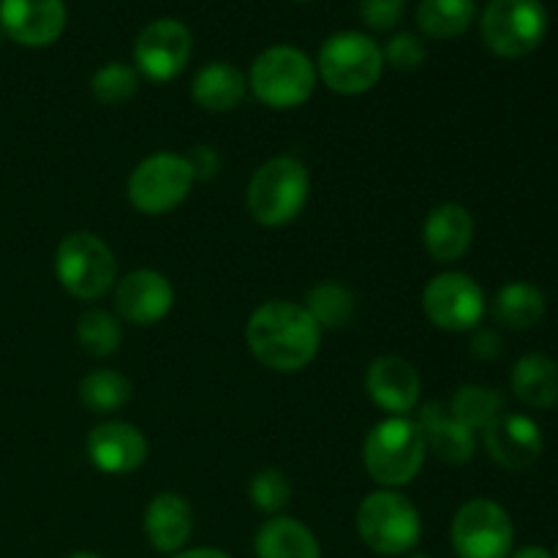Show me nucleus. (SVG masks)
<instances>
[{
  "label": "nucleus",
  "instance_id": "nucleus-1",
  "mask_svg": "<svg viewBox=\"0 0 558 558\" xmlns=\"http://www.w3.org/2000/svg\"><path fill=\"white\" fill-rule=\"evenodd\" d=\"M245 343L265 368L294 374L314 363L322 330L305 305L292 300H267L248 316Z\"/></svg>",
  "mask_w": 558,
  "mask_h": 558
},
{
  "label": "nucleus",
  "instance_id": "nucleus-2",
  "mask_svg": "<svg viewBox=\"0 0 558 558\" xmlns=\"http://www.w3.org/2000/svg\"><path fill=\"white\" fill-rule=\"evenodd\" d=\"M428 458V445L417 420L387 417L371 428L363 441V463L368 477L381 488H401L417 480Z\"/></svg>",
  "mask_w": 558,
  "mask_h": 558
},
{
  "label": "nucleus",
  "instance_id": "nucleus-3",
  "mask_svg": "<svg viewBox=\"0 0 558 558\" xmlns=\"http://www.w3.org/2000/svg\"><path fill=\"white\" fill-rule=\"evenodd\" d=\"M308 194V167L294 156H276L251 174L245 207L262 227H287L305 210Z\"/></svg>",
  "mask_w": 558,
  "mask_h": 558
},
{
  "label": "nucleus",
  "instance_id": "nucleus-4",
  "mask_svg": "<svg viewBox=\"0 0 558 558\" xmlns=\"http://www.w3.org/2000/svg\"><path fill=\"white\" fill-rule=\"evenodd\" d=\"M316 63L298 47L276 44L251 63L248 87L270 109L303 107L316 90Z\"/></svg>",
  "mask_w": 558,
  "mask_h": 558
},
{
  "label": "nucleus",
  "instance_id": "nucleus-5",
  "mask_svg": "<svg viewBox=\"0 0 558 558\" xmlns=\"http://www.w3.org/2000/svg\"><path fill=\"white\" fill-rule=\"evenodd\" d=\"M357 534L374 554L407 556L423 537V521L412 501L390 488L374 490L357 507Z\"/></svg>",
  "mask_w": 558,
  "mask_h": 558
},
{
  "label": "nucleus",
  "instance_id": "nucleus-6",
  "mask_svg": "<svg viewBox=\"0 0 558 558\" xmlns=\"http://www.w3.org/2000/svg\"><path fill=\"white\" fill-rule=\"evenodd\" d=\"M385 71V52L371 36L343 31L327 38L316 58V74L332 93L360 96L368 93Z\"/></svg>",
  "mask_w": 558,
  "mask_h": 558
},
{
  "label": "nucleus",
  "instance_id": "nucleus-7",
  "mask_svg": "<svg viewBox=\"0 0 558 558\" xmlns=\"http://www.w3.org/2000/svg\"><path fill=\"white\" fill-rule=\"evenodd\" d=\"M54 276L71 298L93 303L118 281V259L98 234L71 232L54 251Z\"/></svg>",
  "mask_w": 558,
  "mask_h": 558
},
{
  "label": "nucleus",
  "instance_id": "nucleus-8",
  "mask_svg": "<svg viewBox=\"0 0 558 558\" xmlns=\"http://www.w3.org/2000/svg\"><path fill=\"white\" fill-rule=\"evenodd\" d=\"M480 27L490 52L518 60L543 44L548 33V11L539 0H490Z\"/></svg>",
  "mask_w": 558,
  "mask_h": 558
},
{
  "label": "nucleus",
  "instance_id": "nucleus-9",
  "mask_svg": "<svg viewBox=\"0 0 558 558\" xmlns=\"http://www.w3.org/2000/svg\"><path fill=\"white\" fill-rule=\"evenodd\" d=\"M194 183L189 158L178 153H153L131 172L129 202L145 216H163L189 199Z\"/></svg>",
  "mask_w": 558,
  "mask_h": 558
},
{
  "label": "nucleus",
  "instance_id": "nucleus-10",
  "mask_svg": "<svg viewBox=\"0 0 558 558\" xmlns=\"http://www.w3.org/2000/svg\"><path fill=\"white\" fill-rule=\"evenodd\" d=\"M450 539L458 558H510L515 529L505 507L490 499H472L452 518Z\"/></svg>",
  "mask_w": 558,
  "mask_h": 558
},
{
  "label": "nucleus",
  "instance_id": "nucleus-11",
  "mask_svg": "<svg viewBox=\"0 0 558 558\" xmlns=\"http://www.w3.org/2000/svg\"><path fill=\"white\" fill-rule=\"evenodd\" d=\"M423 311L445 332L477 330L485 316V294L466 272H441L423 289Z\"/></svg>",
  "mask_w": 558,
  "mask_h": 558
},
{
  "label": "nucleus",
  "instance_id": "nucleus-12",
  "mask_svg": "<svg viewBox=\"0 0 558 558\" xmlns=\"http://www.w3.org/2000/svg\"><path fill=\"white\" fill-rule=\"evenodd\" d=\"M191 52H194V36L189 27L172 16H161L142 27L136 36V71L150 82H169L183 74Z\"/></svg>",
  "mask_w": 558,
  "mask_h": 558
},
{
  "label": "nucleus",
  "instance_id": "nucleus-13",
  "mask_svg": "<svg viewBox=\"0 0 558 558\" xmlns=\"http://www.w3.org/2000/svg\"><path fill=\"white\" fill-rule=\"evenodd\" d=\"M63 0H0V33L20 47H49L63 36Z\"/></svg>",
  "mask_w": 558,
  "mask_h": 558
},
{
  "label": "nucleus",
  "instance_id": "nucleus-14",
  "mask_svg": "<svg viewBox=\"0 0 558 558\" xmlns=\"http://www.w3.org/2000/svg\"><path fill=\"white\" fill-rule=\"evenodd\" d=\"M87 458L104 474H134L147 461V439L136 425L104 420L87 434Z\"/></svg>",
  "mask_w": 558,
  "mask_h": 558
},
{
  "label": "nucleus",
  "instance_id": "nucleus-15",
  "mask_svg": "<svg viewBox=\"0 0 558 558\" xmlns=\"http://www.w3.org/2000/svg\"><path fill=\"white\" fill-rule=\"evenodd\" d=\"M174 308V287L163 272L134 270L114 289V311L131 325H158Z\"/></svg>",
  "mask_w": 558,
  "mask_h": 558
},
{
  "label": "nucleus",
  "instance_id": "nucleus-16",
  "mask_svg": "<svg viewBox=\"0 0 558 558\" xmlns=\"http://www.w3.org/2000/svg\"><path fill=\"white\" fill-rule=\"evenodd\" d=\"M365 392L387 414L407 417L409 412L417 409L423 381L409 360L398 357V354H385V357H376L365 371Z\"/></svg>",
  "mask_w": 558,
  "mask_h": 558
},
{
  "label": "nucleus",
  "instance_id": "nucleus-17",
  "mask_svg": "<svg viewBox=\"0 0 558 558\" xmlns=\"http://www.w3.org/2000/svg\"><path fill=\"white\" fill-rule=\"evenodd\" d=\"M485 447H488V456L499 466L510 469V472H521V469L534 466L539 461L545 450V439L543 430L532 417L505 412L485 428Z\"/></svg>",
  "mask_w": 558,
  "mask_h": 558
},
{
  "label": "nucleus",
  "instance_id": "nucleus-18",
  "mask_svg": "<svg viewBox=\"0 0 558 558\" xmlns=\"http://www.w3.org/2000/svg\"><path fill=\"white\" fill-rule=\"evenodd\" d=\"M194 532V510L185 496L163 490L145 507V537L158 554H180Z\"/></svg>",
  "mask_w": 558,
  "mask_h": 558
},
{
  "label": "nucleus",
  "instance_id": "nucleus-19",
  "mask_svg": "<svg viewBox=\"0 0 558 558\" xmlns=\"http://www.w3.org/2000/svg\"><path fill=\"white\" fill-rule=\"evenodd\" d=\"M474 240V218L463 205L447 202V205L434 207L423 223V245L430 259L458 262Z\"/></svg>",
  "mask_w": 558,
  "mask_h": 558
},
{
  "label": "nucleus",
  "instance_id": "nucleus-20",
  "mask_svg": "<svg viewBox=\"0 0 558 558\" xmlns=\"http://www.w3.org/2000/svg\"><path fill=\"white\" fill-rule=\"evenodd\" d=\"M417 425L420 430H423L428 450L434 452L439 461L461 466V463H469L474 458V450H477L474 430L466 428L463 423H458L445 403H425V407L420 409Z\"/></svg>",
  "mask_w": 558,
  "mask_h": 558
},
{
  "label": "nucleus",
  "instance_id": "nucleus-21",
  "mask_svg": "<svg viewBox=\"0 0 558 558\" xmlns=\"http://www.w3.org/2000/svg\"><path fill=\"white\" fill-rule=\"evenodd\" d=\"M245 90H248V80L243 71L232 63H207L196 71L194 82H191V96L199 104L205 112H232L243 104Z\"/></svg>",
  "mask_w": 558,
  "mask_h": 558
},
{
  "label": "nucleus",
  "instance_id": "nucleus-22",
  "mask_svg": "<svg viewBox=\"0 0 558 558\" xmlns=\"http://www.w3.org/2000/svg\"><path fill=\"white\" fill-rule=\"evenodd\" d=\"M256 558H322L319 539L305 523L287 515H272L254 537Z\"/></svg>",
  "mask_w": 558,
  "mask_h": 558
},
{
  "label": "nucleus",
  "instance_id": "nucleus-23",
  "mask_svg": "<svg viewBox=\"0 0 558 558\" xmlns=\"http://www.w3.org/2000/svg\"><path fill=\"white\" fill-rule=\"evenodd\" d=\"M518 401L532 409L558 407V363L545 354H526L515 363L510 376Z\"/></svg>",
  "mask_w": 558,
  "mask_h": 558
},
{
  "label": "nucleus",
  "instance_id": "nucleus-24",
  "mask_svg": "<svg viewBox=\"0 0 558 558\" xmlns=\"http://www.w3.org/2000/svg\"><path fill=\"white\" fill-rule=\"evenodd\" d=\"M490 314L507 330H532L545 316V294L529 281H512L496 292Z\"/></svg>",
  "mask_w": 558,
  "mask_h": 558
},
{
  "label": "nucleus",
  "instance_id": "nucleus-25",
  "mask_svg": "<svg viewBox=\"0 0 558 558\" xmlns=\"http://www.w3.org/2000/svg\"><path fill=\"white\" fill-rule=\"evenodd\" d=\"M477 5L474 0H420L417 25L436 41L458 38L472 27Z\"/></svg>",
  "mask_w": 558,
  "mask_h": 558
},
{
  "label": "nucleus",
  "instance_id": "nucleus-26",
  "mask_svg": "<svg viewBox=\"0 0 558 558\" xmlns=\"http://www.w3.org/2000/svg\"><path fill=\"white\" fill-rule=\"evenodd\" d=\"M305 311L314 316L319 330H341L354 319V300L352 289L341 281H319L305 294Z\"/></svg>",
  "mask_w": 558,
  "mask_h": 558
},
{
  "label": "nucleus",
  "instance_id": "nucleus-27",
  "mask_svg": "<svg viewBox=\"0 0 558 558\" xmlns=\"http://www.w3.org/2000/svg\"><path fill=\"white\" fill-rule=\"evenodd\" d=\"M134 396V385L123 374L112 368H96L82 376L80 381V401L90 409L93 414H112L123 409Z\"/></svg>",
  "mask_w": 558,
  "mask_h": 558
},
{
  "label": "nucleus",
  "instance_id": "nucleus-28",
  "mask_svg": "<svg viewBox=\"0 0 558 558\" xmlns=\"http://www.w3.org/2000/svg\"><path fill=\"white\" fill-rule=\"evenodd\" d=\"M450 414L472 430H485L499 414L507 412V401L499 390L485 385H463L452 396Z\"/></svg>",
  "mask_w": 558,
  "mask_h": 558
},
{
  "label": "nucleus",
  "instance_id": "nucleus-29",
  "mask_svg": "<svg viewBox=\"0 0 558 558\" xmlns=\"http://www.w3.org/2000/svg\"><path fill=\"white\" fill-rule=\"evenodd\" d=\"M76 341L93 357H109L120 349L123 341V327L109 311L90 308L76 322Z\"/></svg>",
  "mask_w": 558,
  "mask_h": 558
},
{
  "label": "nucleus",
  "instance_id": "nucleus-30",
  "mask_svg": "<svg viewBox=\"0 0 558 558\" xmlns=\"http://www.w3.org/2000/svg\"><path fill=\"white\" fill-rule=\"evenodd\" d=\"M90 90H93V98H96L98 104L118 107V104L134 98V93L140 90V71L131 69V65H125V63H118V60H112V63L101 65V69L93 74Z\"/></svg>",
  "mask_w": 558,
  "mask_h": 558
},
{
  "label": "nucleus",
  "instance_id": "nucleus-31",
  "mask_svg": "<svg viewBox=\"0 0 558 558\" xmlns=\"http://www.w3.org/2000/svg\"><path fill=\"white\" fill-rule=\"evenodd\" d=\"M248 499L256 510L278 515L292 501V485H289L287 474L278 472V469H262L251 477Z\"/></svg>",
  "mask_w": 558,
  "mask_h": 558
},
{
  "label": "nucleus",
  "instance_id": "nucleus-32",
  "mask_svg": "<svg viewBox=\"0 0 558 558\" xmlns=\"http://www.w3.org/2000/svg\"><path fill=\"white\" fill-rule=\"evenodd\" d=\"M381 52L396 71H417L425 60V44L414 33H396Z\"/></svg>",
  "mask_w": 558,
  "mask_h": 558
},
{
  "label": "nucleus",
  "instance_id": "nucleus-33",
  "mask_svg": "<svg viewBox=\"0 0 558 558\" xmlns=\"http://www.w3.org/2000/svg\"><path fill=\"white\" fill-rule=\"evenodd\" d=\"M360 16L376 33H387L403 20L407 0H357Z\"/></svg>",
  "mask_w": 558,
  "mask_h": 558
},
{
  "label": "nucleus",
  "instance_id": "nucleus-34",
  "mask_svg": "<svg viewBox=\"0 0 558 558\" xmlns=\"http://www.w3.org/2000/svg\"><path fill=\"white\" fill-rule=\"evenodd\" d=\"M185 158H189L194 180H213L221 172V156H218L216 147L210 145H196Z\"/></svg>",
  "mask_w": 558,
  "mask_h": 558
},
{
  "label": "nucleus",
  "instance_id": "nucleus-35",
  "mask_svg": "<svg viewBox=\"0 0 558 558\" xmlns=\"http://www.w3.org/2000/svg\"><path fill=\"white\" fill-rule=\"evenodd\" d=\"M472 354L480 360H494L501 354V338L494 330H477L472 338Z\"/></svg>",
  "mask_w": 558,
  "mask_h": 558
},
{
  "label": "nucleus",
  "instance_id": "nucleus-36",
  "mask_svg": "<svg viewBox=\"0 0 558 558\" xmlns=\"http://www.w3.org/2000/svg\"><path fill=\"white\" fill-rule=\"evenodd\" d=\"M172 558H232V556L223 554V550L218 548H191V550H180V554H174Z\"/></svg>",
  "mask_w": 558,
  "mask_h": 558
},
{
  "label": "nucleus",
  "instance_id": "nucleus-37",
  "mask_svg": "<svg viewBox=\"0 0 558 558\" xmlns=\"http://www.w3.org/2000/svg\"><path fill=\"white\" fill-rule=\"evenodd\" d=\"M510 558H554L545 548H537V545H529V548H521L518 554H512Z\"/></svg>",
  "mask_w": 558,
  "mask_h": 558
},
{
  "label": "nucleus",
  "instance_id": "nucleus-38",
  "mask_svg": "<svg viewBox=\"0 0 558 558\" xmlns=\"http://www.w3.org/2000/svg\"><path fill=\"white\" fill-rule=\"evenodd\" d=\"M69 558H101V556L90 554V550H76V554H71Z\"/></svg>",
  "mask_w": 558,
  "mask_h": 558
},
{
  "label": "nucleus",
  "instance_id": "nucleus-39",
  "mask_svg": "<svg viewBox=\"0 0 558 558\" xmlns=\"http://www.w3.org/2000/svg\"><path fill=\"white\" fill-rule=\"evenodd\" d=\"M294 3H308V0H294Z\"/></svg>",
  "mask_w": 558,
  "mask_h": 558
},
{
  "label": "nucleus",
  "instance_id": "nucleus-40",
  "mask_svg": "<svg viewBox=\"0 0 558 558\" xmlns=\"http://www.w3.org/2000/svg\"><path fill=\"white\" fill-rule=\"evenodd\" d=\"M407 558H425V556H407Z\"/></svg>",
  "mask_w": 558,
  "mask_h": 558
},
{
  "label": "nucleus",
  "instance_id": "nucleus-41",
  "mask_svg": "<svg viewBox=\"0 0 558 558\" xmlns=\"http://www.w3.org/2000/svg\"><path fill=\"white\" fill-rule=\"evenodd\" d=\"M556 558H558V548H556Z\"/></svg>",
  "mask_w": 558,
  "mask_h": 558
}]
</instances>
